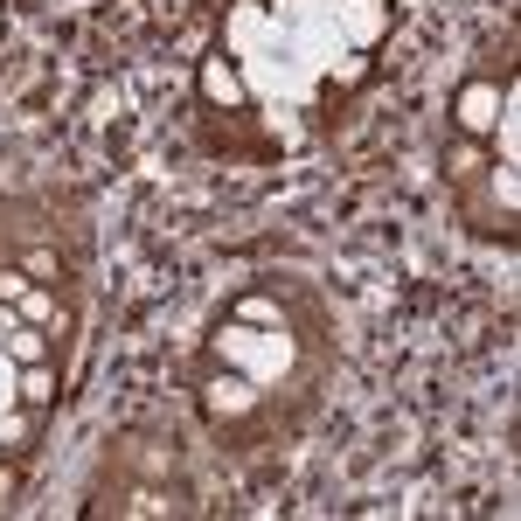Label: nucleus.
I'll use <instances>...</instances> for the list:
<instances>
[{
	"label": "nucleus",
	"instance_id": "2",
	"mask_svg": "<svg viewBox=\"0 0 521 521\" xmlns=\"http://www.w3.org/2000/svg\"><path fill=\"white\" fill-rule=\"evenodd\" d=\"M49 396H56V376H49L42 362H28V369H21V403H35V410H42Z\"/></svg>",
	"mask_w": 521,
	"mask_h": 521
},
{
	"label": "nucleus",
	"instance_id": "1",
	"mask_svg": "<svg viewBox=\"0 0 521 521\" xmlns=\"http://www.w3.org/2000/svg\"><path fill=\"white\" fill-rule=\"evenodd\" d=\"M494 105H501V91H494V84H466V91H459V126H466V132H487V126H494Z\"/></svg>",
	"mask_w": 521,
	"mask_h": 521
}]
</instances>
